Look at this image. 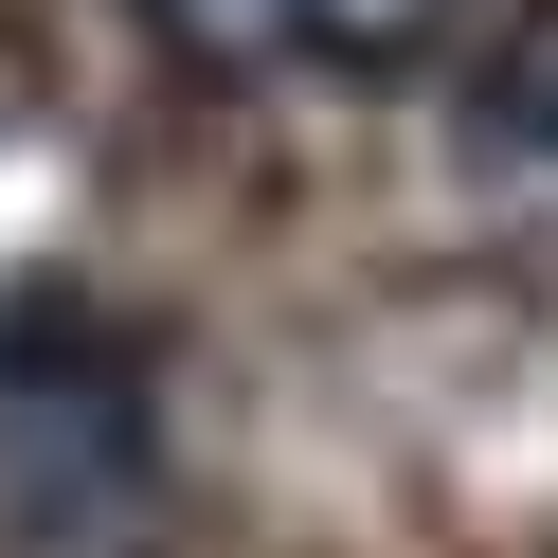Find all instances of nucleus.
<instances>
[{"label": "nucleus", "mask_w": 558, "mask_h": 558, "mask_svg": "<svg viewBox=\"0 0 558 558\" xmlns=\"http://www.w3.org/2000/svg\"><path fill=\"white\" fill-rule=\"evenodd\" d=\"M0 522L19 541L145 522V361L90 342L73 306H19L0 325Z\"/></svg>", "instance_id": "obj_1"}, {"label": "nucleus", "mask_w": 558, "mask_h": 558, "mask_svg": "<svg viewBox=\"0 0 558 558\" xmlns=\"http://www.w3.org/2000/svg\"><path fill=\"white\" fill-rule=\"evenodd\" d=\"M198 73H270V54H414L450 0H145Z\"/></svg>", "instance_id": "obj_2"}, {"label": "nucleus", "mask_w": 558, "mask_h": 558, "mask_svg": "<svg viewBox=\"0 0 558 558\" xmlns=\"http://www.w3.org/2000/svg\"><path fill=\"white\" fill-rule=\"evenodd\" d=\"M469 162H486V181H522V198H558V0L486 54V90H469Z\"/></svg>", "instance_id": "obj_3"}]
</instances>
